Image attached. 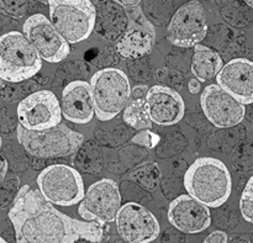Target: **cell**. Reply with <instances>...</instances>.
<instances>
[{
  "instance_id": "obj_1",
  "label": "cell",
  "mask_w": 253,
  "mask_h": 243,
  "mask_svg": "<svg viewBox=\"0 0 253 243\" xmlns=\"http://www.w3.org/2000/svg\"><path fill=\"white\" fill-rule=\"evenodd\" d=\"M9 219L16 243H74L103 240V226L95 221H79L57 210L39 190L24 185L17 192Z\"/></svg>"
},
{
  "instance_id": "obj_2",
  "label": "cell",
  "mask_w": 253,
  "mask_h": 243,
  "mask_svg": "<svg viewBox=\"0 0 253 243\" xmlns=\"http://www.w3.org/2000/svg\"><path fill=\"white\" fill-rule=\"evenodd\" d=\"M188 195L207 207H219L229 200L232 179L221 161L211 157L198 158L184 174Z\"/></svg>"
},
{
  "instance_id": "obj_3",
  "label": "cell",
  "mask_w": 253,
  "mask_h": 243,
  "mask_svg": "<svg viewBox=\"0 0 253 243\" xmlns=\"http://www.w3.org/2000/svg\"><path fill=\"white\" fill-rule=\"evenodd\" d=\"M42 68V59L24 34L10 31L0 36V78L9 83L30 79Z\"/></svg>"
},
{
  "instance_id": "obj_4",
  "label": "cell",
  "mask_w": 253,
  "mask_h": 243,
  "mask_svg": "<svg viewBox=\"0 0 253 243\" xmlns=\"http://www.w3.org/2000/svg\"><path fill=\"white\" fill-rule=\"evenodd\" d=\"M17 141L29 155L37 158L64 157L76 153L84 142V136L64 123L43 131H29L19 123Z\"/></svg>"
},
{
  "instance_id": "obj_5",
  "label": "cell",
  "mask_w": 253,
  "mask_h": 243,
  "mask_svg": "<svg viewBox=\"0 0 253 243\" xmlns=\"http://www.w3.org/2000/svg\"><path fill=\"white\" fill-rule=\"evenodd\" d=\"M49 21L67 43H79L95 26V6L90 0H48Z\"/></svg>"
},
{
  "instance_id": "obj_6",
  "label": "cell",
  "mask_w": 253,
  "mask_h": 243,
  "mask_svg": "<svg viewBox=\"0 0 253 243\" xmlns=\"http://www.w3.org/2000/svg\"><path fill=\"white\" fill-rule=\"evenodd\" d=\"M94 110L100 121H110L118 116L131 95L127 76L121 69L105 68L90 79Z\"/></svg>"
},
{
  "instance_id": "obj_7",
  "label": "cell",
  "mask_w": 253,
  "mask_h": 243,
  "mask_svg": "<svg viewBox=\"0 0 253 243\" xmlns=\"http://www.w3.org/2000/svg\"><path fill=\"white\" fill-rule=\"evenodd\" d=\"M39 192L42 197L58 206H73L83 200L84 183L77 169L66 164L44 168L37 177Z\"/></svg>"
},
{
  "instance_id": "obj_8",
  "label": "cell",
  "mask_w": 253,
  "mask_h": 243,
  "mask_svg": "<svg viewBox=\"0 0 253 243\" xmlns=\"http://www.w3.org/2000/svg\"><path fill=\"white\" fill-rule=\"evenodd\" d=\"M121 207V195L113 179H101L94 183L84 193L78 207V214L84 221H95L101 225L116 220Z\"/></svg>"
},
{
  "instance_id": "obj_9",
  "label": "cell",
  "mask_w": 253,
  "mask_h": 243,
  "mask_svg": "<svg viewBox=\"0 0 253 243\" xmlns=\"http://www.w3.org/2000/svg\"><path fill=\"white\" fill-rule=\"evenodd\" d=\"M207 34V14L197 0L183 4L173 15L167 29L168 41L177 47H195Z\"/></svg>"
},
{
  "instance_id": "obj_10",
  "label": "cell",
  "mask_w": 253,
  "mask_h": 243,
  "mask_svg": "<svg viewBox=\"0 0 253 243\" xmlns=\"http://www.w3.org/2000/svg\"><path fill=\"white\" fill-rule=\"evenodd\" d=\"M20 125L29 131H43L59 125L61 105L52 91L40 90L25 98L17 106Z\"/></svg>"
},
{
  "instance_id": "obj_11",
  "label": "cell",
  "mask_w": 253,
  "mask_h": 243,
  "mask_svg": "<svg viewBox=\"0 0 253 243\" xmlns=\"http://www.w3.org/2000/svg\"><path fill=\"white\" fill-rule=\"evenodd\" d=\"M22 29L25 37L41 59L48 63H59L69 54V43L57 32L44 15L36 14L27 17Z\"/></svg>"
},
{
  "instance_id": "obj_12",
  "label": "cell",
  "mask_w": 253,
  "mask_h": 243,
  "mask_svg": "<svg viewBox=\"0 0 253 243\" xmlns=\"http://www.w3.org/2000/svg\"><path fill=\"white\" fill-rule=\"evenodd\" d=\"M115 222L119 235L128 243H150L160 236L161 227L155 215L136 202L123 205Z\"/></svg>"
},
{
  "instance_id": "obj_13",
  "label": "cell",
  "mask_w": 253,
  "mask_h": 243,
  "mask_svg": "<svg viewBox=\"0 0 253 243\" xmlns=\"http://www.w3.org/2000/svg\"><path fill=\"white\" fill-rule=\"evenodd\" d=\"M128 25L116 41V49L124 58H141L150 53L156 41L155 26L146 17L140 6L126 9Z\"/></svg>"
},
{
  "instance_id": "obj_14",
  "label": "cell",
  "mask_w": 253,
  "mask_h": 243,
  "mask_svg": "<svg viewBox=\"0 0 253 243\" xmlns=\"http://www.w3.org/2000/svg\"><path fill=\"white\" fill-rule=\"evenodd\" d=\"M200 104L208 120L216 127H232L244 120L246 108L217 84L203 90Z\"/></svg>"
},
{
  "instance_id": "obj_15",
  "label": "cell",
  "mask_w": 253,
  "mask_h": 243,
  "mask_svg": "<svg viewBox=\"0 0 253 243\" xmlns=\"http://www.w3.org/2000/svg\"><path fill=\"white\" fill-rule=\"evenodd\" d=\"M168 220L184 234H199L211 224L209 207L200 204L190 195L183 194L175 198L168 207Z\"/></svg>"
},
{
  "instance_id": "obj_16",
  "label": "cell",
  "mask_w": 253,
  "mask_h": 243,
  "mask_svg": "<svg viewBox=\"0 0 253 243\" xmlns=\"http://www.w3.org/2000/svg\"><path fill=\"white\" fill-rule=\"evenodd\" d=\"M217 85L242 105L253 103V62L235 58L227 62L216 76Z\"/></svg>"
},
{
  "instance_id": "obj_17",
  "label": "cell",
  "mask_w": 253,
  "mask_h": 243,
  "mask_svg": "<svg viewBox=\"0 0 253 243\" xmlns=\"http://www.w3.org/2000/svg\"><path fill=\"white\" fill-rule=\"evenodd\" d=\"M152 122L161 126L178 123L185 113V103L179 93L163 85L150 88L145 96Z\"/></svg>"
},
{
  "instance_id": "obj_18",
  "label": "cell",
  "mask_w": 253,
  "mask_h": 243,
  "mask_svg": "<svg viewBox=\"0 0 253 243\" xmlns=\"http://www.w3.org/2000/svg\"><path fill=\"white\" fill-rule=\"evenodd\" d=\"M62 116L74 123H88L95 115L94 101L89 83L74 81L67 84L62 91Z\"/></svg>"
},
{
  "instance_id": "obj_19",
  "label": "cell",
  "mask_w": 253,
  "mask_h": 243,
  "mask_svg": "<svg viewBox=\"0 0 253 243\" xmlns=\"http://www.w3.org/2000/svg\"><path fill=\"white\" fill-rule=\"evenodd\" d=\"M128 25L127 11L125 7L113 0H100L95 7L96 31L106 40H119Z\"/></svg>"
},
{
  "instance_id": "obj_20",
  "label": "cell",
  "mask_w": 253,
  "mask_h": 243,
  "mask_svg": "<svg viewBox=\"0 0 253 243\" xmlns=\"http://www.w3.org/2000/svg\"><path fill=\"white\" fill-rule=\"evenodd\" d=\"M221 57L214 49L203 44H197L194 47V54L192 58V72L195 79L202 81H210L215 78L220 69L222 68Z\"/></svg>"
},
{
  "instance_id": "obj_21",
  "label": "cell",
  "mask_w": 253,
  "mask_h": 243,
  "mask_svg": "<svg viewBox=\"0 0 253 243\" xmlns=\"http://www.w3.org/2000/svg\"><path fill=\"white\" fill-rule=\"evenodd\" d=\"M124 121L135 130H151L153 122L151 121L145 98H136L127 104L124 110Z\"/></svg>"
},
{
  "instance_id": "obj_22",
  "label": "cell",
  "mask_w": 253,
  "mask_h": 243,
  "mask_svg": "<svg viewBox=\"0 0 253 243\" xmlns=\"http://www.w3.org/2000/svg\"><path fill=\"white\" fill-rule=\"evenodd\" d=\"M29 0H0V12L12 19H21L26 15Z\"/></svg>"
},
{
  "instance_id": "obj_23",
  "label": "cell",
  "mask_w": 253,
  "mask_h": 243,
  "mask_svg": "<svg viewBox=\"0 0 253 243\" xmlns=\"http://www.w3.org/2000/svg\"><path fill=\"white\" fill-rule=\"evenodd\" d=\"M240 210L246 220L250 224H253V175L247 182L245 190L242 192L241 200H240Z\"/></svg>"
},
{
  "instance_id": "obj_24",
  "label": "cell",
  "mask_w": 253,
  "mask_h": 243,
  "mask_svg": "<svg viewBox=\"0 0 253 243\" xmlns=\"http://www.w3.org/2000/svg\"><path fill=\"white\" fill-rule=\"evenodd\" d=\"M17 185H19V179L14 178V179L7 180L6 185H2L0 188V207H5L10 202H14L15 197L17 194Z\"/></svg>"
},
{
  "instance_id": "obj_25",
  "label": "cell",
  "mask_w": 253,
  "mask_h": 243,
  "mask_svg": "<svg viewBox=\"0 0 253 243\" xmlns=\"http://www.w3.org/2000/svg\"><path fill=\"white\" fill-rule=\"evenodd\" d=\"M160 136L156 133L151 132L150 130H143L140 131L136 136L132 137V142L138 146H142L146 148H155L156 146L160 142Z\"/></svg>"
},
{
  "instance_id": "obj_26",
  "label": "cell",
  "mask_w": 253,
  "mask_h": 243,
  "mask_svg": "<svg viewBox=\"0 0 253 243\" xmlns=\"http://www.w3.org/2000/svg\"><path fill=\"white\" fill-rule=\"evenodd\" d=\"M203 243H227V235L224 231H214Z\"/></svg>"
},
{
  "instance_id": "obj_27",
  "label": "cell",
  "mask_w": 253,
  "mask_h": 243,
  "mask_svg": "<svg viewBox=\"0 0 253 243\" xmlns=\"http://www.w3.org/2000/svg\"><path fill=\"white\" fill-rule=\"evenodd\" d=\"M113 1L121 5V6L125 7V9H131V7L140 6L141 0H113Z\"/></svg>"
},
{
  "instance_id": "obj_28",
  "label": "cell",
  "mask_w": 253,
  "mask_h": 243,
  "mask_svg": "<svg viewBox=\"0 0 253 243\" xmlns=\"http://www.w3.org/2000/svg\"><path fill=\"white\" fill-rule=\"evenodd\" d=\"M7 172V161L4 156L0 155V183L2 182V179L5 178Z\"/></svg>"
},
{
  "instance_id": "obj_29",
  "label": "cell",
  "mask_w": 253,
  "mask_h": 243,
  "mask_svg": "<svg viewBox=\"0 0 253 243\" xmlns=\"http://www.w3.org/2000/svg\"><path fill=\"white\" fill-rule=\"evenodd\" d=\"M188 88H189V91L192 94H198L200 91V89H202V86H200V81L195 78L192 79V81H189Z\"/></svg>"
},
{
  "instance_id": "obj_30",
  "label": "cell",
  "mask_w": 253,
  "mask_h": 243,
  "mask_svg": "<svg viewBox=\"0 0 253 243\" xmlns=\"http://www.w3.org/2000/svg\"><path fill=\"white\" fill-rule=\"evenodd\" d=\"M245 2H246L247 5H249V6H251V7H253V0H244Z\"/></svg>"
},
{
  "instance_id": "obj_31",
  "label": "cell",
  "mask_w": 253,
  "mask_h": 243,
  "mask_svg": "<svg viewBox=\"0 0 253 243\" xmlns=\"http://www.w3.org/2000/svg\"><path fill=\"white\" fill-rule=\"evenodd\" d=\"M36 1L42 2V4H47V2H48V0H36Z\"/></svg>"
},
{
  "instance_id": "obj_32",
  "label": "cell",
  "mask_w": 253,
  "mask_h": 243,
  "mask_svg": "<svg viewBox=\"0 0 253 243\" xmlns=\"http://www.w3.org/2000/svg\"><path fill=\"white\" fill-rule=\"evenodd\" d=\"M2 85H4V81H2V79L0 78V88H1Z\"/></svg>"
},
{
  "instance_id": "obj_33",
  "label": "cell",
  "mask_w": 253,
  "mask_h": 243,
  "mask_svg": "<svg viewBox=\"0 0 253 243\" xmlns=\"http://www.w3.org/2000/svg\"><path fill=\"white\" fill-rule=\"evenodd\" d=\"M0 243H7L6 241H5L4 239H1V237H0Z\"/></svg>"
},
{
  "instance_id": "obj_34",
  "label": "cell",
  "mask_w": 253,
  "mask_h": 243,
  "mask_svg": "<svg viewBox=\"0 0 253 243\" xmlns=\"http://www.w3.org/2000/svg\"><path fill=\"white\" fill-rule=\"evenodd\" d=\"M0 147H1V136H0Z\"/></svg>"
},
{
  "instance_id": "obj_35",
  "label": "cell",
  "mask_w": 253,
  "mask_h": 243,
  "mask_svg": "<svg viewBox=\"0 0 253 243\" xmlns=\"http://www.w3.org/2000/svg\"><path fill=\"white\" fill-rule=\"evenodd\" d=\"M0 27H1V24H0Z\"/></svg>"
}]
</instances>
